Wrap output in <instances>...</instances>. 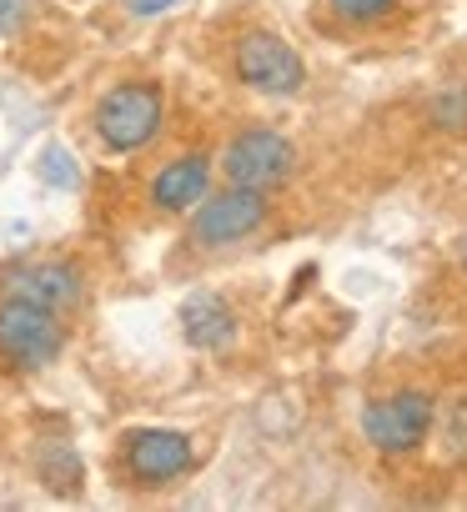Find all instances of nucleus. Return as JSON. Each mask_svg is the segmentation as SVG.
<instances>
[{
  "mask_svg": "<svg viewBox=\"0 0 467 512\" xmlns=\"http://www.w3.org/2000/svg\"><path fill=\"white\" fill-rule=\"evenodd\" d=\"M267 226V191H252V186H221V191H206L196 206H191V246L196 251H226L247 236H257Z\"/></svg>",
  "mask_w": 467,
  "mask_h": 512,
  "instance_id": "obj_1",
  "label": "nucleus"
},
{
  "mask_svg": "<svg viewBox=\"0 0 467 512\" xmlns=\"http://www.w3.org/2000/svg\"><path fill=\"white\" fill-rule=\"evenodd\" d=\"M66 327L61 312L26 302V297H0V362L16 372H41L61 357Z\"/></svg>",
  "mask_w": 467,
  "mask_h": 512,
  "instance_id": "obj_2",
  "label": "nucleus"
},
{
  "mask_svg": "<svg viewBox=\"0 0 467 512\" xmlns=\"http://www.w3.org/2000/svg\"><path fill=\"white\" fill-rule=\"evenodd\" d=\"M161 121H166V101H161V86H151V81H126V86L106 91L96 106V136L106 151H121V156L151 146Z\"/></svg>",
  "mask_w": 467,
  "mask_h": 512,
  "instance_id": "obj_3",
  "label": "nucleus"
},
{
  "mask_svg": "<svg viewBox=\"0 0 467 512\" xmlns=\"http://www.w3.org/2000/svg\"><path fill=\"white\" fill-rule=\"evenodd\" d=\"M432 417H437L432 392H417V387L387 392V397H377V402L362 407V437H367L377 452L402 457V452H417V447L427 442Z\"/></svg>",
  "mask_w": 467,
  "mask_h": 512,
  "instance_id": "obj_4",
  "label": "nucleus"
},
{
  "mask_svg": "<svg viewBox=\"0 0 467 512\" xmlns=\"http://www.w3.org/2000/svg\"><path fill=\"white\" fill-rule=\"evenodd\" d=\"M221 171L231 186H252V191H277L292 171H297V146L272 131V126H252L242 136H231L221 151Z\"/></svg>",
  "mask_w": 467,
  "mask_h": 512,
  "instance_id": "obj_5",
  "label": "nucleus"
},
{
  "mask_svg": "<svg viewBox=\"0 0 467 512\" xmlns=\"http://www.w3.org/2000/svg\"><path fill=\"white\" fill-rule=\"evenodd\" d=\"M231 71H237V81L247 91H262V96H277V101H287L307 86V61L272 31H247L237 41Z\"/></svg>",
  "mask_w": 467,
  "mask_h": 512,
  "instance_id": "obj_6",
  "label": "nucleus"
},
{
  "mask_svg": "<svg viewBox=\"0 0 467 512\" xmlns=\"http://www.w3.org/2000/svg\"><path fill=\"white\" fill-rule=\"evenodd\" d=\"M196 452H191V437L186 432H171V427H141L126 437V472L141 482V487H166L176 482L181 472H191Z\"/></svg>",
  "mask_w": 467,
  "mask_h": 512,
  "instance_id": "obj_7",
  "label": "nucleus"
},
{
  "mask_svg": "<svg viewBox=\"0 0 467 512\" xmlns=\"http://www.w3.org/2000/svg\"><path fill=\"white\" fill-rule=\"evenodd\" d=\"M6 297H26L51 312H66L81 302V272L71 262H26V267L6 272Z\"/></svg>",
  "mask_w": 467,
  "mask_h": 512,
  "instance_id": "obj_8",
  "label": "nucleus"
},
{
  "mask_svg": "<svg viewBox=\"0 0 467 512\" xmlns=\"http://www.w3.org/2000/svg\"><path fill=\"white\" fill-rule=\"evenodd\" d=\"M211 191V161L206 156H176V161H166L161 171H156V181H151V206L156 211H191L201 196Z\"/></svg>",
  "mask_w": 467,
  "mask_h": 512,
  "instance_id": "obj_9",
  "label": "nucleus"
},
{
  "mask_svg": "<svg viewBox=\"0 0 467 512\" xmlns=\"http://www.w3.org/2000/svg\"><path fill=\"white\" fill-rule=\"evenodd\" d=\"M181 332H186V342L191 347H201V352H216V347H226L231 337H237V312H231L221 297H191L186 307H181Z\"/></svg>",
  "mask_w": 467,
  "mask_h": 512,
  "instance_id": "obj_10",
  "label": "nucleus"
},
{
  "mask_svg": "<svg viewBox=\"0 0 467 512\" xmlns=\"http://www.w3.org/2000/svg\"><path fill=\"white\" fill-rule=\"evenodd\" d=\"M427 111H432V121H437L442 131H467V86H447V91H437Z\"/></svg>",
  "mask_w": 467,
  "mask_h": 512,
  "instance_id": "obj_11",
  "label": "nucleus"
},
{
  "mask_svg": "<svg viewBox=\"0 0 467 512\" xmlns=\"http://www.w3.org/2000/svg\"><path fill=\"white\" fill-rule=\"evenodd\" d=\"M327 6H332L342 21H352V26H372V21H382L387 11H397V0H327Z\"/></svg>",
  "mask_w": 467,
  "mask_h": 512,
  "instance_id": "obj_12",
  "label": "nucleus"
},
{
  "mask_svg": "<svg viewBox=\"0 0 467 512\" xmlns=\"http://www.w3.org/2000/svg\"><path fill=\"white\" fill-rule=\"evenodd\" d=\"M21 21H26V0H0V36L21 31Z\"/></svg>",
  "mask_w": 467,
  "mask_h": 512,
  "instance_id": "obj_13",
  "label": "nucleus"
},
{
  "mask_svg": "<svg viewBox=\"0 0 467 512\" xmlns=\"http://www.w3.org/2000/svg\"><path fill=\"white\" fill-rule=\"evenodd\" d=\"M176 0H131V11L136 16H161V11H171Z\"/></svg>",
  "mask_w": 467,
  "mask_h": 512,
  "instance_id": "obj_14",
  "label": "nucleus"
}]
</instances>
